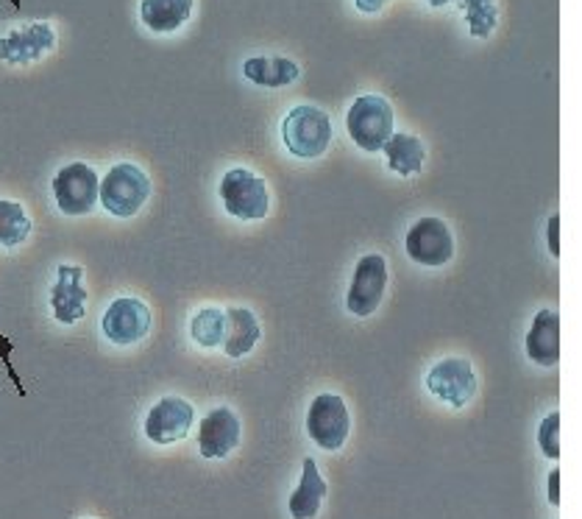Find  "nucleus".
Wrapping results in <instances>:
<instances>
[{
	"label": "nucleus",
	"instance_id": "nucleus-3",
	"mask_svg": "<svg viewBox=\"0 0 582 519\" xmlns=\"http://www.w3.org/2000/svg\"><path fill=\"white\" fill-rule=\"evenodd\" d=\"M217 196L226 213L237 221H262L271 213V188L257 170L251 168H229L221 176Z\"/></svg>",
	"mask_w": 582,
	"mask_h": 519
},
{
	"label": "nucleus",
	"instance_id": "nucleus-18",
	"mask_svg": "<svg viewBox=\"0 0 582 519\" xmlns=\"http://www.w3.org/2000/svg\"><path fill=\"white\" fill-rule=\"evenodd\" d=\"M242 75L251 84H257V87L280 90L296 84L298 75H301V68H298L296 59L280 57V54H271V57L260 54V57H251L242 62Z\"/></svg>",
	"mask_w": 582,
	"mask_h": 519
},
{
	"label": "nucleus",
	"instance_id": "nucleus-26",
	"mask_svg": "<svg viewBox=\"0 0 582 519\" xmlns=\"http://www.w3.org/2000/svg\"><path fill=\"white\" fill-rule=\"evenodd\" d=\"M560 215H549L546 221V249H549L551 257H560Z\"/></svg>",
	"mask_w": 582,
	"mask_h": 519
},
{
	"label": "nucleus",
	"instance_id": "nucleus-16",
	"mask_svg": "<svg viewBox=\"0 0 582 519\" xmlns=\"http://www.w3.org/2000/svg\"><path fill=\"white\" fill-rule=\"evenodd\" d=\"M329 495V486L323 481L318 461L312 456L301 458V477L296 483V492L287 500V511L293 519H316L321 514L323 500Z\"/></svg>",
	"mask_w": 582,
	"mask_h": 519
},
{
	"label": "nucleus",
	"instance_id": "nucleus-28",
	"mask_svg": "<svg viewBox=\"0 0 582 519\" xmlns=\"http://www.w3.org/2000/svg\"><path fill=\"white\" fill-rule=\"evenodd\" d=\"M388 3H391V0H354V7L363 14H379L382 9H388Z\"/></svg>",
	"mask_w": 582,
	"mask_h": 519
},
{
	"label": "nucleus",
	"instance_id": "nucleus-11",
	"mask_svg": "<svg viewBox=\"0 0 582 519\" xmlns=\"http://www.w3.org/2000/svg\"><path fill=\"white\" fill-rule=\"evenodd\" d=\"M192 425H195V408H192V402H187L185 397L170 394L151 405V411L145 413L143 430L151 445L170 447L185 441L190 436Z\"/></svg>",
	"mask_w": 582,
	"mask_h": 519
},
{
	"label": "nucleus",
	"instance_id": "nucleus-20",
	"mask_svg": "<svg viewBox=\"0 0 582 519\" xmlns=\"http://www.w3.org/2000/svg\"><path fill=\"white\" fill-rule=\"evenodd\" d=\"M195 0H140V20L154 34H176L192 17Z\"/></svg>",
	"mask_w": 582,
	"mask_h": 519
},
{
	"label": "nucleus",
	"instance_id": "nucleus-29",
	"mask_svg": "<svg viewBox=\"0 0 582 519\" xmlns=\"http://www.w3.org/2000/svg\"><path fill=\"white\" fill-rule=\"evenodd\" d=\"M421 3H427V7H432V9H443V7H452V3H458V0H421Z\"/></svg>",
	"mask_w": 582,
	"mask_h": 519
},
{
	"label": "nucleus",
	"instance_id": "nucleus-2",
	"mask_svg": "<svg viewBox=\"0 0 582 519\" xmlns=\"http://www.w3.org/2000/svg\"><path fill=\"white\" fill-rule=\"evenodd\" d=\"M346 132L357 149L366 154H379L396 132V113L391 101L373 93L357 95L346 113Z\"/></svg>",
	"mask_w": 582,
	"mask_h": 519
},
{
	"label": "nucleus",
	"instance_id": "nucleus-23",
	"mask_svg": "<svg viewBox=\"0 0 582 519\" xmlns=\"http://www.w3.org/2000/svg\"><path fill=\"white\" fill-rule=\"evenodd\" d=\"M28 235H32V219L25 213V207L20 201L0 199V246L14 249L25 244Z\"/></svg>",
	"mask_w": 582,
	"mask_h": 519
},
{
	"label": "nucleus",
	"instance_id": "nucleus-5",
	"mask_svg": "<svg viewBox=\"0 0 582 519\" xmlns=\"http://www.w3.org/2000/svg\"><path fill=\"white\" fill-rule=\"evenodd\" d=\"M404 255L424 269H443L454 260V232L440 215H421L404 235Z\"/></svg>",
	"mask_w": 582,
	"mask_h": 519
},
{
	"label": "nucleus",
	"instance_id": "nucleus-15",
	"mask_svg": "<svg viewBox=\"0 0 582 519\" xmlns=\"http://www.w3.org/2000/svg\"><path fill=\"white\" fill-rule=\"evenodd\" d=\"M526 357L541 366L551 369L560 361V316L551 307H541L538 314L530 321V330L524 335Z\"/></svg>",
	"mask_w": 582,
	"mask_h": 519
},
{
	"label": "nucleus",
	"instance_id": "nucleus-17",
	"mask_svg": "<svg viewBox=\"0 0 582 519\" xmlns=\"http://www.w3.org/2000/svg\"><path fill=\"white\" fill-rule=\"evenodd\" d=\"M262 339V325L257 319V314L251 307H226V335H224V352L231 361H240V357L251 355L254 346Z\"/></svg>",
	"mask_w": 582,
	"mask_h": 519
},
{
	"label": "nucleus",
	"instance_id": "nucleus-25",
	"mask_svg": "<svg viewBox=\"0 0 582 519\" xmlns=\"http://www.w3.org/2000/svg\"><path fill=\"white\" fill-rule=\"evenodd\" d=\"M12 350H14L12 341H9L7 335L0 332V363L7 366V375L12 377V382H14V386H17V394L20 397H28V391H25L23 380H20V375H17V371H14V366H12Z\"/></svg>",
	"mask_w": 582,
	"mask_h": 519
},
{
	"label": "nucleus",
	"instance_id": "nucleus-24",
	"mask_svg": "<svg viewBox=\"0 0 582 519\" xmlns=\"http://www.w3.org/2000/svg\"><path fill=\"white\" fill-rule=\"evenodd\" d=\"M560 413L551 411L546 413L538 425V447L549 461H558L560 458Z\"/></svg>",
	"mask_w": 582,
	"mask_h": 519
},
{
	"label": "nucleus",
	"instance_id": "nucleus-8",
	"mask_svg": "<svg viewBox=\"0 0 582 519\" xmlns=\"http://www.w3.org/2000/svg\"><path fill=\"white\" fill-rule=\"evenodd\" d=\"M307 436L326 452H337L346 447L348 436H352V411H348L343 394L323 391V394L312 397L310 408H307Z\"/></svg>",
	"mask_w": 582,
	"mask_h": 519
},
{
	"label": "nucleus",
	"instance_id": "nucleus-27",
	"mask_svg": "<svg viewBox=\"0 0 582 519\" xmlns=\"http://www.w3.org/2000/svg\"><path fill=\"white\" fill-rule=\"evenodd\" d=\"M546 497L549 506H560V470H551L546 477Z\"/></svg>",
	"mask_w": 582,
	"mask_h": 519
},
{
	"label": "nucleus",
	"instance_id": "nucleus-10",
	"mask_svg": "<svg viewBox=\"0 0 582 519\" xmlns=\"http://www.w3.org/2000/svg\"><path fill=\"white\" fill-rule=\"evenodd\" d=\"M151 316L149 305L136 296H118L112 305L104 310L100 319V332L106 341H112L115 346H134L151 335Z\"/></svg>",
	"mask_w": 582,
	"mask_h": 519
},
{
	"label": "nucleus",
	"instance_id": "nucleus-21",
	"mask_svg": "<svg viewBox=\"0 0 582 519\" xmlns=\"http://www.w3.org/2000/svg\"><path fill=\"white\" fill-rule=\"evenodd\" d=\"M226 335V310L224 307H201L190 319V341L201 350H217Z\"/></svg>",
	"mask_w": 582,
	"mask_h": 519
},
{
	"label": "nucleus",
	"instance_id": "nucleus-9",
	"mask_svg": "<svg viewBox=\"0 0 582 519\" xmlns=\"http://www.w3.org/2000/svg\"><path fill=\"white\" fill-rule=\"evenodd\" d=\"M50 193L62 215H90L98 204L100 179L93 165L68 163L50 179Z\"/></svg>",
	"mask_w": 582,
	"mask_h": 519
},
{
	"label": "nucleus",
	"instance_id": "nucleus-30",
	"mask_svg": "<svg viewBox=\"0 0 582 519\" xmlns=\"http://www.w3.org/2000/svg\"><path fill=\"white\" fill-rule=\"evenodd\" d=\"M12 7H14V9H20V0H12Z\"/></svg>",
	"mask_w": 582,
	"mask_h": 519
},
{
	"label": "nucleus",
	"instance_id": "nucleus-19",
	"mask_svg": "<svg viewBox=\"0 0 582 519\" xmlns=\"http://www.w3.org/2000/svg\"><path fill=\"white\" fill-rule=\"evenodd\" d=\"M382 154L388 170H393L402 179H413L427 165V145H424L421 138L407 132H393V138L384 143Z\"/></svg>",
	"mask_w": 582,
	"mask_h": 519
},
{
	"label": "nucleus",
	"instance_id": "nucleus-4",
	"mask_svg": "<svg viewBox=\"0 0 582 519\" xmlns=\"http://www.w3.org/2000/svg\"><path fill=\"white\" fill-rule=\"evenodd\" d=\"M151 199V179L140 165L118 163L100 179L98 201L115 219H134Z\"/></svg>",
	"mask_w": 582,
	"mask_h": 519
},
{
	"label": "nucleus",
	"instance_id": "nucleus-31",
	"mask_svg": "<svg viewBox=\"0 0 582 519\" xmlns=\"http://www.w3.org/2000/svg\"><path fill=\"white\" fill-rule=\"evenodd\" d=\"M87 519H95V517H87Z\"/></svg>",
	"mask_w": 582,
	"mask_h": 519
},
{
	"label": "nucleus",
	"instance_id": "nucleus-7",
	"mask_svg": "<svg viewBox=\"0 0 582 519\" xmlns=\"http://www.w3.org/2000/svg\"><path fill=\"white\" fill-rule=\"evenodd\" d=\"M388 282H391V271H388V260L379 251H368L357 260L352 271V282L346 291V310L357 319H371L379 310L388 294Z\"/></svg>",
	"mask_w": 582,
	"mask_h": 519
},
{
	"label": "nucleus",
	"instance_id": "nucleus-12",
	"mask_svg": "<svg viewBox=\"0 0 582 519\" xmlns=\"http://www.w3.org/2000/svg\"><path fill=\"white\" fill-rule=\"evenodd\" d=\"M242 422L229 405H217L201 420L195 445H199L201 458L206 461H224L240 447Z\"/></svg>",
	"mask_w": 582,
	"mask_h": 519
},
{
	"label": "nucleus",
	"instance_id": "nucleus-1",
	"mask_svg": "<svg viewBox=\"0 0 582 519\" xmlns=\"http://www.w3.org/2000/svg\"><path fill=\"white\" fill-rule=\"evenodd\" d=\"M335 140V126L326 109L298 104L282 118V143L298 160L323 157Z\"/></svg>",
	"mask_w": 582,
	"mask_h": 519
},
{
	"label": "nucleus",
	"instance_id": "nucleus-14",
	"mask_svg": "<svg viewBox=\"0 0 582 519\" xmlns=\"http://www.w3.org/2000/svg\"><path fill=\"white\" fill-rule=\"evenodd\" d=\"M90 291L84 288V269L62 263L57 269V282L50 285V316L59 325L70 327L87 314Z\"/></svg>",
	"mask_w": 582,
	"mask_h": 519
},
{
	"label": "nucleus",
	"instance_id": "nucleus-22",
	"mask_svg": "<svg viewBox=\"0 0 582 519\" xmlns=\"http://www.w3.org/2000/svg\"><path fill=\"white\" fill-rule=\"evenodd\" d=\"M471 37L488 39L499 28V0H458Z\"/></svg>",
	"mask_w": 582,
	"mask_h": 519
},
{
	"label": "nucleus",
	"instance_id": "nucleus-6",
	"mask_svg": "<svg viewBox=\"0 0 582 519\" xmlns=\"http://www.w3.org/2000/svg\"><path fill=\"white\" fill-rule=\"evenodd\" d=\"M429 394L440 402V405L452 408V411H463L474 402L479 391L477 371L471 366L468 357H443L435 366H429L427 377H424Z\"/></svg>",
	"mask_w": 582,
	"mask_h": 519
},
{
	"label": "nucleus",
	"instance_id": "nucleus-13",
	"mask_svg": "<svg viewBox=\"0 0 582 519\" xmlns=\"http://www.w3.org/2000/svg\"><path fill=\"white\" fill-rule=\"evenodd\" d=\"M57 48V28L50 23H23L0 37V59L7 64L39 62Z\"/></svg>",
	"mask_w": 582,
	"mask_h": 519
}]
</instances>
